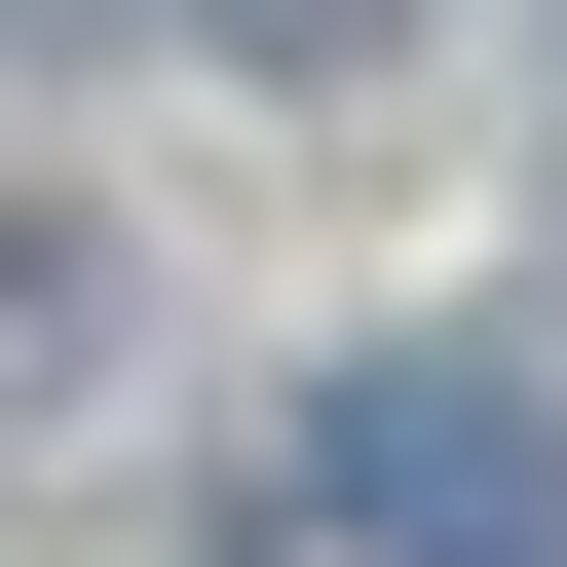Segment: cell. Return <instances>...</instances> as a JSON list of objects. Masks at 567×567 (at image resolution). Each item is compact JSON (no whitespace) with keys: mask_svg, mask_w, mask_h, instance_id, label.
Here are the masks:
<instances>
[{"mask_svg":"<svg viewBox=\"0 0 567 567\" xmlns=\"http://www.w3.org/2000/svg\"><path fill=\"white\" fill-rule=\"evenodd\" d=\"M303 492H341L379 567H567V379H492V341H379V379L303 416Z\"/></svg>","mask_w":567,"mask_h":567,"instance_id":"6da1fadb","label":"cell"},{"mask_svg":"<svg viewBox=\"0 0 567 567\" xmlns=\"http://www.w3.org/2000/svg\"><path fill=\"white\" fill-rule=\"evenodd\" d=\"M227 39H265V76H341V39H379V0H227Z\"/></svg>","mask_w":567,"mask_h":567,"instance_id":"7a4b0ae2","label":"cell"},{"mask_svg":"<svg viewBox=\"0 0 567 567\" xmlns=\"http://www.w3.org/2000/svg\"><path fill=\"white\" fill-rule=\"evenodd\" d=\"M0 39H114V0H0Z\"/></svg>","mask_w":567,"mask_h":567,"instance_id":"3957f363","label":"cell"}]
</instances>
